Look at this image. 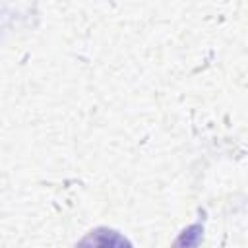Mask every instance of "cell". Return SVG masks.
I'll return each mask as SVG.
<instances>
[{
	"instance_id": "1",
	"label": "cell",
	"mask_w": 248,
	"mask_h": 248,
	"mask_svg": "<svg viewBox=\"0 0 248 248\" xmlns=\"http://www.w3.org/2000/svg\"><path fill=\"white\" fill-rule=\"evenodd\" d=\"M76 248H134V246L118 231L108 229V227H97V229L89 231L76 244Z\"/></svg>"
}]
</instances>
